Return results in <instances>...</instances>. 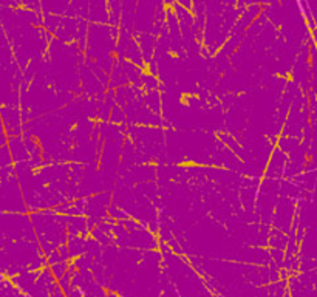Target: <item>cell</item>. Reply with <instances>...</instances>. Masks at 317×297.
Returning <instances> with one entry per match:
<instances>
[{"label": "cell", "mask_w": 317, "mask_h": 297, "mask_svg": "<svg viewBox=\"0 0 317 297\" xmlns=\"http://www.w3.org/2000/svg\"><path fill=\"white\" fill-rule=\"evenodd\" d=\"M108 56H110V59H111L113 64H118V60H119V51H118V50H111V51L108 53Z\"/></svg>", "instance_id": "1"}, {"label": "cell", "mask_w": 317, "mask_h": 297, "mask_svg": "<svg viewBox=\"0 0 317 297\" xmlns=\"http://www.w3.org/2000/svg\"><path fill=\"white\" fill-rule=\"evenodd\" d=\"M313 161H314V156H313V153H310V152H305V163H303V166H305V167H308L310 164H313Z\"/></svg>", "instance_id": "2"}]
</instances>
